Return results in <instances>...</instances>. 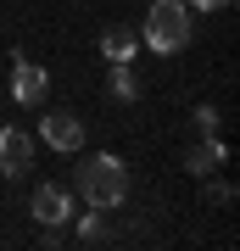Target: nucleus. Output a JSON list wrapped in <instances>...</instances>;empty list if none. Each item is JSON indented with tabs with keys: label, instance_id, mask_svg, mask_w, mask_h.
Masks as SVG:
<instances>
[{
	"label": "nucleus",
	"instance_id": "obj_1",
	"mask_svg": "<svg viewBox=\"0 0 240 251\" xmlns=\"http://www.w3.org/2000/svg\"><path fill=\"white\" fill-rule=\"evenodd\" d=\"M79 196L95 206V212H112V206L129 201V168L117 156H89L79 168Z\"/></svg>",
	"mask_w": 240,
	"mask_h": 251
},
{
	"label": "nucleus",
	"instance_id": "obj_2",
	"mask_svg": "<svg viewBox=\"0 0 240 251\" xmlns=\"http://www.w3.org/2000/svg\"><path fill=\"white\" fill-rule=\"evenodd\" d=\"M145 45L157 56H179L190 45V6L185 0H151V11H145Z\"/></svg>",
	"mask_w": 240,
	"mask_h": 251
},
{
	"label": "nucleus",
	"instance_id": "obj_3",
	"mask_svg": "<svg viewBox=\"0 0 240 251\" xmlns=\"http://www.w3.org/2000/svg\"><path fill=\"white\" fill-rule=\"evenodd\" d=\"M11 95H17L23 106H39V100L51 95V73H45V67H34V62H23V56H17V73H11Z\"/></svg>",
	"mask_w": 240,
	"mask_h": 251
},
{
	"label": "nucleus",
	"instance_id": "obj_4",
	"mask_svg": "<svg viewBox=\"0 0 240 251\" xmlns=\"http://www.w3.org/2000/svg\"><path fill=\"white\" fill-rule=\"evenodd\" d=\"M28 206H34V218H39V224H67V218H73V196H67L62 184H39Z\"/></svg>",
	"mask_w": 240,
	"mask_h": 251
},
{
	"label": "nucleus",
	"instance_id": "obj_5",
	"mask_svg": "<svg viewBox=\"0 0 240 251\" xmlns=\"http://www.w3.org/2000/svg\"><path fill=\"white\" fill-rule=\"evenodd\" d=\"M28 162H34V140H28V128H6V134H0V168H6L11 179H23Z\"/></svg>",
	"mask_w": 240,
	"mask_h": 251
},
{
	"label": "nucleus",
	"instance_id": "obj_6",
	"mask_svg": "<svg viewBox=\"0 0 240 251\" xmlns=\"http://www.w3.org/2000/svg\"><path fill=\"white\" fill-rule=\"evenodd\" d=\"M45 145H56V151H79V145H84V123L73 112L45 117Z\"/></svg>",
	"mask_w": 240,
	"mask_h": 251
},
{
	"label": "nucleus",
	"instance_id": "obj_7",
	"mask_svg": "<svg viewBox=\"0 0 240 251\" xmlns=\"http://www.w3.org/2000/svg\"><path fill=\"white\" fill-rule=\"evenodd\" d=\"M185 168L196 173V179H207L213 168H223V145H218L213 134H201V145H190V151H185Z\"/></svg>",
	"mask_w": 240,
	"mask_h": 251
},
{
	"label": "nucleus",
	"instance_id": "obj_8",
	"mask_svg": "<svg viewBox=\"0 0 240 251\" xmlns=\"http://www.w3.org/2000/svg\"><path fill=\"white\" fill-rule=\"evenodd\" d=\"M107 95L112 100H140V73L129 62H112V78H107Z\"/></svg>",
	"mask_w": 240,
	"mask_h": 251
},
{
	"label": "nucleus",
	"instance_id": "obj_9",
	"mask_svg": "<svg viewBox=\"0 0 240 251\" xmlns=\"http://www.w3.org/2000/svg\"><path fill=\"white\" fill-rule=\"evenodd\" d=\"M134 45H140V39H134L129 28H107V34H101V56H107V62H129Z\"/></svg>",
	"mask_w": 240,
	"mask_h": 251
},
{
	"label": "nucleus",
	"instance_id": "obj_10",
	"mask_svg": "<svg viewBox=\"0 0 240 251\" xmlns=\"http://www.w3.org/2000/svg\"><path fill=\"white\" fill-rule=\"evenodd\" d=\"M79 240L84 246H107L112 240V224H107V218H84V224H79Z\"/></svg>",
	"mask_w": 240,
	"mask_h": 251
},
{
	"label": "nucleus",
	"instance_id": "obj_11",
	"mask_svg": "<svg viewBox=\"0 0 240 251\" xmlns=\"http://www.w3.org/2000/svg\"><path fill=\"white\" fill-rule=\"evenodd\" d=\"M201 201H207V206H229V201H235V184H223V179L201 184Z\"/></svg>",
	"mask_w": 240,
	"mask_h": 251
},
{
	"label": "nucleus",
	"instance_id": "obj_12",
	"mask_svg": "<svg viewBox=\"0 0 240 251\" xmlns=\"http://www.w3.org/2000/svg\"><path fill=\"white\" fill-rule=\"evenodd\" d=\"M196 123H201V134H213V128H218V112L213 106H196Z\"/></svg>",
	"mask_w": 240,
	"mask_h": 251
},
{
	"label": "nucleus",
	"instance_id": "obj_13",
	"mask_svg": "<svg viewBox=\"0 0 240 251\" xmlns=\"http://www.w3.org/2000/svg\"><path fill=\"white\" fill-rule=\"evenodd\" d=\"M185 6H190V11H218L223 0H185Z\"/></svg>",
	"mask_w": 240,
	"mask_h": 251
}]
</instances>
